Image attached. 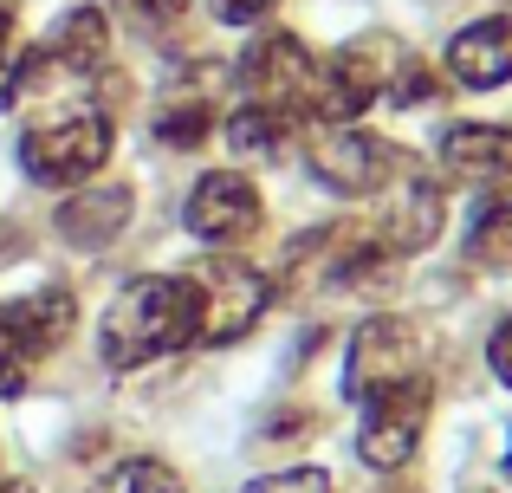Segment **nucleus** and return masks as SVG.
<instances>
[{"mask_svg":"<svg viewBox=\"0 0 512 493\" xmlns=\"http://www.w3.org/2000/svg\"><path fill=\"white\" fill-rule=\"evenodd\" d=\"M208 124H214L208 91H175V98H163V104H156V117H150L156 143H169V150H195V143L208 137Z\"/></svg>","mask_w":512,"mask_h":493,"instance_id":"obj_16","label":"nucleus"},{"mask_svg":"<svg viewBox=\"0 0 512 493\" xmlns=\"http://www.w3.org/2000/svg\"><path fill=\"white\" fill-rule=\"evenodd\" d=\"M487 364H493V377H500L506 390H512V318H506V325L487 338Z\"/></svg>","mask_w":512,"mask_h":493,"instance_id":"obj_21","label":"nucleus"},{"mask_svg":"<svg viewBox=\"0 0 512 493\" xmlns=\"http://www.w3.org/2000/svg\"><path fill=\"white\" fill-rule=\"evenodd\" d=\"M221 20H234V26H247V20H260V13H273L279 0H208Z\"/></svg>","mask_w":512,"mask_h":493,"instance_id":"obj_22","label":"nucleus"},{"mask_svg":"<svg viewBox=\"0 0 512 493\" xmlns=\"http://www.w3.org/2000/svg\"><path fill=\"white\" fill-rule=\"evenodd\" d=\"M188 292H195V344H240L253 325H260V312L273 305V286H266L260 266L247 260H201L188 266Z\"/></svg>","mask_w":512,"mask_h":493,"instance_id":"obj_3","label":"nucleus"},{"mask_svg":"<svg viewBox=\"0 0 512 493\" xmlns=\"http://www.w3.org/2000/svg\"><path fill=\"white\" fill-rule=\"evenodd\" d=\"M448 78L467 91H493L512 78V13L474 20L448 39Z\"/></svg>","mask_w":512,"mask_h":493,"instance_id":"obj_11","label":"nucleus"},{"mask_svg":"<svg viewBox=\"0 0 512 493\" xmlns=\"http://www.w3.org/2000/svg\"><path fill=\"white\" fill-rule=\"evenodd\" d=\"M0 318L13 325V338H20L33 357H46V351H59V344H65L78 305H72V292H65V286H39V292H26V299L0 305Z\"/></svg>","mask_w":512,"mask_h":493,"instance_id":"obj_13","label":"nucleus"},{"mask_svg":"<svg viewBox=\"0 0 512 493\" xmlns=\"http://www.w3.org/2000/svg\"><path fill=\"white\" fill-rule=\"evenodd\" d=\"M441 215H448V202H441V182H428L422 163H415L402 182H389V189L376 195V215L363 221V234H370V241L383 247L389 260H402V253L435 247Z\"/></svg>","mask_w":512,"mask_h":493,"instance_id":"obj_7","label":"nucleus"},{"mask_svg":"<svg viewBox=\"0 0 512 493\" xmlns=\"http://www.w3.org/2000/svg\"><path fill=\"white\" fill-rule=\"evenodd\" d=\"M130 215H137V189L130 182H91L85 195H72V202L59 208V241L78 247V253H104L111 241H124Z\"/></svg>","mask_w":512,"mask_h":493,"instance_id":"obj_10","label":"nucleus"},{"mask_svg":"<svg viewBox=\"0 0 512 493\" xmlns=\"http://www.w3.org/2000/svg\"><path fill=\"white\" fill-rule=\"evenodd\" d=\"M247 493H331L325 468H286V474H260Z\"/></svg>","mask_w":512,"mask_h":493,"instance_id":"obj_19","label":"nucleus"},{"mask_svg":"<svg viewBox=\"0 0 512 493\" xmlns=\"http://www.w3.org/2000/svg\"><path fill=\"white\" fill-rule=\"evenodd\" d=\"M33 364H39V357L26 351L20 338H13V325L0 318V396H20L26 377H33Z\"/></svg>","mask_w":512,"mask_h":493,"instance_id":"obj_18","label":"nucleus"},{"mask_svg":"<svg viewBox=\"0 0 512 493\" xmlns=\"http://www.w3.org/2000/svg\"><path fill=\"white\" fill-rule=\"evenodd\" d=\"M98 493H188V487H182V474H175L169 461L130 455V461H117V468L98 481Z\"/></svg>","mask_w":512,"mask_h":493,"instance_id":"obj_17","label":"nucleus"},{"mask_svg":"<svg viewBox=\"0 0 512 493\" xmlns=\"http://www.w3.org/2000/svg\"><path fill=\"white\" fill-rule=\"evenodd\" d=\"M111 7H117V13H130L137 26H150V33H156V26H169L175 13H182V0H111Z\"/></svg>","mask_w":512,"mask_h":493,"instance_id":"obj_20","label":"nucleus"},{"mask_svg":"<svg viewBox=\"0 0 512 493\" xmlns=\"http://www.w3.org/2000/svg\"><path fill=\"white\" fill-rule=\"evenodd\" d=\"M428 403H435L428 377H415V383H396V390H383V396H363L357 455L370 461L376 474H396V468H409V461H415V448H422V429H428Z\"/></svg>","mask_w":512,"mask_h":493,"instance_id":"obj_5","label":"nucleus"},{"mask_svg":"<svg viewBox=\"0 0 512 493\" xmlns=\"http://www.w3.org/2000/svg\"><path fill=\"white\" fill-rule=\"evenodd\" d=\"M286 130H292V117L286 111H273V104H240L234 117H227V143H234L240 156H260V163H279L286 156Z\"/></svg>","mask_w":512,"mask_h":493,"instance_id":"obj_14","label":"nucleus"},{"mask_svg":"<svg viewBox=\"0 0 512 493\" xmlns=\"http://www.w3.org/2000/svg\"><path fill=\"white\" fill-rule=\"evenodd\" d=\"M240 78L253 85V104H273L286 117H305L318 104V59L292 33H260L240 59Z\"/></svg>","mask_w":512,"mask_h":493,"instance_id":"obj_8","label":"nucleus"},{"mask_svg":"<svg viewBox=\"0 0 512 493\" xmlns=\"http://www.w3.org/2000/svg\"><path fill=\"white\" fill-rule=\"evenodd\" d=\"M467 260H474L480 273H506L512 266V189L493 195L474 215V228H467Z\"/></svg>","mask_w":512,"mask_h":493,"instance_id":"obj_15","label":"nucleus"},{"mask_svg":"<svg viewBox=\"0 0 512 493\" xmlns=\"http://www.w3.org/2000/svg\"><path fill=\"white\" fill-rule=\"evenodd\" d=\"M7 52H13V0H0V91H7V78H13Z\"/></svg>","mask_w":512,"mask_h":493,"instance_id":"obj_23","label":"nucleus"},{"mask_svg":"<svg viewBox=\"0 0 512 493\" xmlns=\"http://www.w3.org/2000/svg\"><path fill=\"white\" fill-rule=\"evenodd\" d=\"M422 331L409 325V318H370V325H357V338H350V357H344V390L357 396H383L396 390V383H415L422 377Z\"/></svg>","mask_w":512,"mask_h":493,"instance_id":"obj_6","label":"nucleus"},{"mask_svg":"<svg viewBox=\"0 0 512 493\" xmlns=\"http://www.w3.org/2000/svg\"><path fill=\"white\" fill-rule=\"evenodd\" d=\"M441 163L461 182H512V130L506 124H454L441 137Z\"/></svg>","mask_w":512,"mask_h":493,"instance_id":"obj_12","label":"nucleus"},{"mask_svg":"<svg viewBox=\"0 0 512 493\" xmlns=\"http://www.w3.org/2000/svg\"><path fill=\"white\" fill-rule=\"evenodd\" d=\"M260 189H253L240 169H208V176L188 189L182 202V228L208 247H240L253 228H260Z\"/></svg>","mask_w":512,"mask_h":493,"instance_id":"obj_9","label":"nucleus"},{"mask_svg":"<svg viewBox=\"0 0 512 493\" xmlns=\"http://www.w3.org/2000/svg\"><path fill=\"white\" fill-rule=\"evenodd\" d=\"M188 344H195V292L182 273L130 279L98 325V357L111 370H143L156 357L188 351Z\"/></svg>","mask_w":512,"mask_h":493,"instance_id":"obj_1","label":"nucleus"},{"mask_svg":"<svg viewBox=\"0 0 512 493\" xmlns=\"http://www.w3.org/2000/svg\"><path fill=\"white\" fill-rule=\"evenodd\" d=\"M506 468H512V448H506Z\"/></svg>","mask_w":512,"mask_h":493,"instance_id":"obj_25","label":"nucleus"},{"mask_svg":"<svg viewBox=\"0 0 512 493\" xmlns=\"http://www.w3.org/2000/svg\"><path fill=\"white\" fill-rule=\"evenodd\" d=\"M111 143H117L111 117L85 111V104H78V111H52V117H39V124H26L20 169L39 189H78V182H91L104 169Z\"/></svg>","mask_w":512,"mask_h":493,"instance_id":"obj_2","label":"nucleus"},{"mask_svg":"<svg viewBox=\"0 0 512 493\" xmlns=\"http://www.w3.org/2000/svg\"><path fill=\"white\" fill-rule=\"evenodd\" d=\"M0 493H33V481H0Z\"/></svg>","mask_w":512,"mask_h":493,"instance_id":"obj_24","label":"nucleus"},{"mask_svg":"<svg viewBox=\"0 0 512 493\" xmlns=\"http://www.w3.org/2000/svg\"><path fill=\"white\" fill-rule=\"evenodd\" d=\"M312 176L325 182L331 195H383L389 182H402L415 169L409 150H396L389 137H376V130H357V124H325L312 143Z\"/></svg>","mask_w":512,"mask_h":493,"instance_id":"obj_4","label":"nucleus"}]
</instances>
